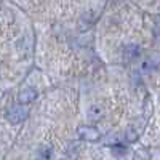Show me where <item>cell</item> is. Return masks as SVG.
<instances>
[{"label":"cell","mask_w":160,"mask_h":160,"mask_svg":"<svg viewBox=\"0 0 160 160\" xmlns=\"http://www.w3.org/2000/svg\"><path fill=\"white\" fill-rule=\"evenodd\" d=\"M28 118V109L21 104H16V106H11V108L7 111V120L10 123H22L24 120Z\"/></svg>","instance_id":"6da1fadb"},{"label":"cell","mask_w":160,"mask_h":160,"mask_svg":"<svg viewBox=\"0 0 160 160\" xmlns=\"http://www.w3.org/2000/svg\"><path fill=\"white\" fill-rule=\"evenodd\" d=\"M77 136L80 139H85V141H98L99 139V131L95 127L82 125V127L77 128Z\"/></svg>","instance_id":"7a4b0ae2"},{"label":"cell","mask_w":160,"mask_h":160,"mask_svg":"<svg viewBox=\"0 0 160 160\" xmlns=\"http://www.w3.org/2000/svg\"><path fill=\"white\" fill-rule=\"evenodd\" d=\"M141 71H144L146 74H154V72L160 71V59H158V56H148L141 64Z\"/></svg>","instance_id":"3957f363"},{"label":"cell","mask_w":160,"mask_h":160,"mask_svg":"<svg viewBox=\"0 0 160 160\" xmlns=\"http://www.w3.org/2000/svg\"><path fill=\"white\" fill-rule=\"evenodd\" d=\"M18 98H19V102H21V104H29V102L35 101L37 91H35L34 88H26V90H22V91L19 93Z\"/></svg>","instance_id":"277c9868"},{"label":"cell","mask_w":160,"mask_h":160,"mask_svg":"<svg viewBox=\"0 0 160 160\" xmlns=\"http://www.w3.org/2000/svg\"><path fill=\"white\" fill-rule=\"evenodd\" d=\"M141 55V50L138 45H127L123 50V58L127 61H133V59H138Z\"/></svg>","instance_id":"5b68a950"},{"label":"cell","mask_w":160,"mask_h":160,"mask_svg":"<svg viewBox=\"0 0 160 160\" xmlns=\"http://www.w3.org/2000/svg\"><path fill=\"white\" fill-rule=\"evenodd\" d=\"M102 115H104V111H102V108H99V106H91V108L88 109V118L91 120V122L101 120Z\"/></svg>","instance_id":"8992f818"},{"label":"cell","mask_w":160,"mask_h":160,"mask_svg":"<svg viewBox=\"0 0 160 160\" xmlns=\"http://www.w3.org/2000/svg\"><path fill=\"white\" fill-rule=\"evenodd\" d=\"M38 155L42 158H50V157H53V149L51 148H40Z\"/></svg>","instance_id":"52a82bcc"},{"label":"cell","mask_w":160,"mask_h":160,"mask_svg":"<svg viewBox=\"0 0 160 160\" xmlns=\"http://www.w3.org/2000/svg\"><path fill=\"white\" fill-rule=\"evenodd\" d=\"M125 139H127L128 142H135V141L138 139V133H136L135 130H128V131L125 133Z\"/></svg>","instance_id":"ba28073f"},{"label":"cell","mask_w":160,"mask_h":160,"mask_svg":"<svg viewBox=\"0 0 160 160\" xmlns=\"http://www.w3.org/2000/svg\"><path fill=\"white\" fill-rule=\"evenodd\" d=\"M154 35H155V38L160 42V16H157V19H155V26H154Z\"/></svg>","instance_id":"9c48e42d"},{"label":"cell","mask_w":160,"mask_h":160,"mask_svg":"<svg viewBox=\"0 0 160 160\" xmlns=\"http://www.w3.org/2000/svg\"><path fill=\"white\" fill-rule=\"evenodd\" d=\"M125 152H127L125 146H117V144L114 146V154H118L120 155V154H125Z\"/></svg>","instance_id":"30bf717a"}]
</instances>
